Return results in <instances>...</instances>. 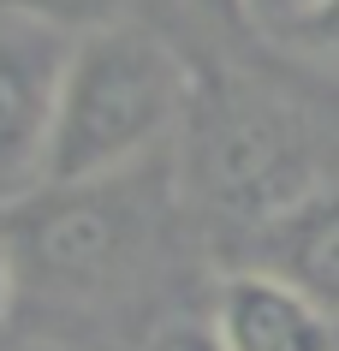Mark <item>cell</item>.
<instances>
[{
    "label": "cell",
    "mask_w": 339,
    "mask_h": 351,
    "mask_svg": "<svg viewBox=\"0 0 339 351\" xmlns=\"http://www.w3.org/2000/svg\"><path fill=\"white\" fill-rule=\"evenodd\" d=\"M190 101H197V77L179 60V48H167L155 30L113 24L72 42L42 191L137 173L161 155V143L185 131Z\"/></svg>",
    "instance_id": "6da1fadb"
},
{
    "label": "cell",
    "mask_w": 339,
    "mask_h": 351,
    "mask_svg": "<svg viewBox=\"0 0 339 351\" xmlns=\"http://www.w3.org/2000/svg\"><path fill=\"white\" fill-rule=\"evenodd\" d=\"M185 179L221 221L238 226H274L316 197V149L292 108H280L268 90L226 84V90H197L185 119Z\"/></svg>",
    "instance_id": "7a4b0ae2"
},
{
    "label": "cell",
    "mask_w": 339,
    "mask_h": 351,
    "mask_svg": "<svg viewBox=\"0 0 339 351\" xmlns=\"http://www.w3.org/2000/svg\"><path fill=\"white\" fill-rule=\"evenodd\" d=\"M125 179L36 191V208L24 215L12 256H24L42 280H54L66 292L113 286L131 268V256L143 250V239H149V208L125 191Z\"/></svg>",
    "instance_id": "3957f363"
},
{
    "label": "cell",
    "mask_w": 339,
    "mask_h": 351,
    "mask_svg": "<svg viewBox=\"0 0 339 351\" xmlns=\"http://www.w3.org/2000/svg\"><path fill=\"white\" fill-rule=\"evenodd\" d=\"M72 36L0 12V197L42 191Z\"/></svg>",
    "instance_id": "277c9868"
},
{
    "label": "cell",
    "mask_w": 339,
    "mask_h": 351,
    "mask_svg": "<svg viewBox=\"0 0 339 351\" xmlns=\"http://www.w3.org/2000/svg\"><path fill=\"white\" fill-rule=\"evenodd\" d=\"M208 328L226 351H339V322L274 268H238L214 286Z\"/></svg>",
    "instance_id": "5b68a950"
},
{
    "label": "cell",
    "mask_w": 339,
    "mask_h": 351,
    "mask_svg": "<svg viewBox=\"0 0 339 351\" xmlns=\"http://www.w3.org/2000/svg\"><path fill=\"white\" fill-rule=\"evenodd\" d=\"M280 280H292L303 298L339 322V185H321L274 226V262Z\"/></svg>",
    "instance_id": "8992f818"
},
{
    "label": "cell",
    "mask_w": 339,
    "mask_h": 351,
    "mask_svg": "<svg viewBox=\"0 0 339 351\" xmlns=\"http://www.w3.org/2000/svg\"><path fill=\"white\" fill-rule=\"evenodd\" d=\"M125 6L131 0H0V12H18L30 24H48L60 36H95V30H113V24H125Z\"/></svg>",
    "instance_id": "52a82bcc"
},
{
    "label": "cell",
    "mask_w": 339,
    "mask_h": 351,
    "mask_svg": "<svg viewBox=\"0 0 339 351\" xmlns=\"http://www.w3.org/2000/svg\"><path fill=\"white\" fill-rule=\"evenodd\" d=\"M292 48L298 54H310V60H321V66H339V0H321L316 12L292 30Z\"/></svg>",
    "instance_id": "ba28073f"
},
{
    "label": "cell",
    "mask_w": 339,
    "mask_h": 351,
    "mask_svg": "<svg viewBox=\"0 0 339 351\" xmlns=\"http://www.w3.org/2000/svg\"><path fill=\"white\" fill-rule=\"evenodd\" d=\"M238 12H244L250 24H262V30H274V36H292L310 12H316L321 0H232Z\"/></svg>",
    "instance_id": "9c48e42d"
},
{
    "label": "cell",
    "mask_w": 339,
    "mask_h": 351,
    "mask_svg": "<svg viewBox=\"0 0 339 351\" xmlns=\"http://www.w3.org/2000/svg\"><path fill=\"white\" fill-rule=\"evenodd\" d=\"M143 351H226V346L214 339L208 322H167V328H155L143 339Z\"/></svg>",
    "instance_id": "30bf717a"
},
{
    "label": "cell",
    "mask_w": 339,
    "mask_h": 351,
    "mask_svg": "<svg viewBox=\"0 0 339 351\" xmlns=\"http://www.w3.org/2000/svg\"><path fill=\"white\" fill-rule=\"evenodd\" d=\"M12 298H18V256H12V244L0 239V322L12 315Z\"/></svg>",
    "instance_id": "8fae6325"
}]
</instances>
